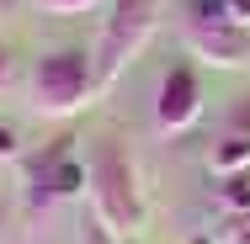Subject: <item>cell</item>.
I'll return each mask as SVG.
<instances>
[{
	"label": "cell",
	"instance_id": "6da1fadb",
	"mask_svg": "<svg viewBox=\"0 0 250 244\" xmlns=\"http://www.w3.org/2000/svg\"><path fill=\"white\" fill-rule=\"evenodd\" d=\"M85 196H91V218L106 234H133L144 223V186L139 170L112 138L91 144L85 154Z\"/></svg>",
	"mask_w": 250,
	"mask_h": 244
},
{
	"label": "cell",
	"instance_id": "7a4b0ae2",
	"mask_svg": "<svg viewBox=\"0 0 250 244\" xmlns=\"http://www.w3.org/2000/svg\"><path fill=\"white\" fill-rule=\"evenodd\" d=\"M101 91L96 58L85 48H48L32 64V112L38 117H75Z\"/></svg>",
	"mask_w": 250,
	"mask_h": 244
},
{
	"label": "cell",
	"instance_id": "3957f363",
	"mask_svg": "<svg viewBox=\"0 0 250 244\" xmlns=\"http://www.w3.org/2000/svg\"><path fill=\"white\" fill-rule=\"evenodd\" d=\"M154 21H160V0H112L106 16H101V32H96V80L101 91L128 69V58H139V48L149 43Z\"/></svg>",
	"mask_w": 250,
	"mask_h": 244
},
{
	"label": "cell",
	"instance_id": "277c9868",
	"mask_svg": "<svg viewBox=\"0 0 250 244\" xmlns=\"http://www.w3.org/2000/svg\"><path fill=\"white\" fill-rule=\"evenodd\" d=\"M187 48L197 53L202 64H218V69H240L250 64V32L234 27L218 0H197L192 5V21H187Z\"/></svg>",
	"mask_w": 250,
	"mask_h": 244
},
{
	"label": "cell",
	"instance_id": "5b68a950",
	"mask_svg": "<svg viewBox=\"0 0 250 244\" xmlns=\"http://www.w3.org/2000/svg\"><path fill=\"white\" fill-rule=\"evenodd\" d=\"M202 117V85L192 64H170L165 80H160V96H154V128L160 133H187Z\"/></svg>",
	"mask_w": 250,
	"mask_h": 244
},
{
	"label": "cell",
	"instance_id": "8992f818",
	"mask_svg": "<svg viewBox=\"0 0 250 244\" xmlns=\"http://www.w3.org/2000/svg\"><path fill=\"white\" fill-rule=\"evenodd\" d=\"M75 191H85V165L75 159L69 144H53L43 159H32V170H27V202L32 207H48V202L75 196Z\"/></svg>",
	"mask_w": 250,
	"mask_h": 244
},
{
	"label": "cell",
	"instance_id": "52a82bcc",
	"mask_svg": "<svg viewBox=\"0 0 250 244\" xmlns=\"http://www.w3.org/2000/svg\"><path fill=\"white\" fill-rule=\"evenodd\" d=\"M208 165H213L218 175H245V170H250V138H240V133H224Z\"/></svg>",
	"mask_w": 250,
	"mask_h": 244
},
{
	"label": "cell",
	"instance_id": "ba28073f",
	"mask_svg": "<svg viewBox=\"0 0 250 244\" xmlns=\"http://www.w3.org/2000/svg\"><path fill=\"white\" fill-rule=\"evenodd\" d=\"M218 207H224L229 218L250 212V170H245V175H224V186H218Z\"/></svg>",
	"mask_w": 250,
	"mask_h": 244
},
{
	"label": "cell",
	"instance_id": "9c48e42d",
	"mask_svg": "<svg viewBox=\"0 0 250 244\" xmlns=\"http://www.w3.org/2000/svg\"><path fill=\"white\" fill-rule=\"evenodd\" d=\"M218 244H250V212L229 218V223H224V239H218Z\"/></svg>",
	"mask_w": 250,
	"mask_h": 244
},
{
	"label": "cell",
	"instance_id": "30bf717a",
	"mask_svg": "<svg viewBox=\"0 0 250 244\" xmlns=\"http://www.w3.org/2000/svg\"><path fill=\"white\" fill-rule=\"evenodd\" d=\"M224 133H240V138H250V96L229 112V122H224Z\"/></svg>",
	"mask_w": 250,
	"mask_h": 244
},
{
	"label": "cell",
	"instance_id": "8fae6325",
	"mask_svg": "<svg viewBox=\"0 0 250 244\" xmlns=\"http://www.w3.org/2000/svg\"><path fill=\"white\" fill-rule=\"evenodd\" d=\"M218 11H224L234 27H245V32H250V0H218Z\"/></svg>",
	"mask_w": 250,
	"mask_h": 244
},
{
	"label": "cell",
	"instance_id": "7c38bea8",
	"mask_svg": "<svg viewBox=\"0 0 250 244\" xmlns=\"http://www.w3.org/2000/svg\"><path fill=\"white\" fill-rule=\"evenodd\" d=\"M80 244H117V234H106L96 218H85V223H80Z\"/></svg>",
	"mask_w": 250,
	"mask_h": 244
},
{
	"label": "cell",
	"instance_id": "4fadbf2b",
	"mask_svg": "<svg viewBox=\"0 0 250 244\" xmlns=\"http://www.w3.org/2000/svg\"><path fill=\"white\" fill-rule=\"evenodd\" d=\"M11 159H16V133L0 122V165H11Z\"/></svg>",
	"mask_w": 250,
	"mask_h": 244
},
{
	"label": "cell",
	"instance_id": "5bb4252c",
	"mask_svg": "<svg viewBox=\"0 0 250 244\" xmlns=\"http://www.w3.org/2000/svg\"><path fill=\"white\" fill-rule=\"evenodd\" d=\"M38 5H48V11H85V5H96V0H38Z\"/></svg>",
	"mask_w": 250,
	"mask_h": 244
},
{
	"label": "cell",
	"instance_id": "9a60e30c",
	"mask_svg": "<svg viewBox=\"0 0 250 244\" xmlns=\"http://www.w3.org/2000/svg\"><path fill=\"white\" fill-rule=\"evenodd\" d=\"M5 85H11V48L0 43V91H5Z\"/></svg>",
	"mask_w": 250,
	"mask_h": 244
},
{
	"label": "cell",
	"instance_id": "2e32d148",
	"mask_svg": "<svg viewBox=\"0 0 250 244\" xmlns=\"http://www.w3.org/2000/svg\"><path fill=\"white\" fill-rule=\"evenodd\" d=\"M5 228H11V212H5V202H0V239H5Z\"/></svg>",
	"mask_w": 250,
	"mask_h": 244
},
{
	"label": "cell",
	"instance_id": "e0dca14e",
	"mask_svg": "<svg viewBox=\"0 0 250 244\" xmlns=\"http://www.w3.org/2000/svg\"><path fill=\"white\" fill-rule=\"evenodd\" d=\"M0 11H16V0H0Z\"/></svg>",
	"mask_w": 250,
	"mask_h": 244
}]
</instances>
